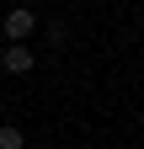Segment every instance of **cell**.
Listing matches in <instances>:
<instances>
[{
  "label": "cell",
  "mask_w": 144,
  "mask_h": 149,
  "mask_svg": "<svg viewBox=\"0 0 144 149\" xmlns=\"http://www.w3.org/2000/svg\"><path fill=\"white\" fill-rule=\"evenodd\" d=\"M0 27H6V37H11V43H27V37L38 32V16H32L27 6H16V11H6V22H0Z\"/></svg>",
  "instance_id": "obj_1"
},
{
  "label": "cell",
  "mask_w": 144,
  "mask_h": 149,
  "mask_svg": "<svg viewBox=\"0 0 144 149\" xmlns=\"http://www.w3.org/2000/svg\"><path fill=\"white\" fill-rule=\"evenodd\" d=\"M0 149H22V128L16 123H0Z\"/></svg>",
  "instance_id": "obj_3"
},
{
  "label": "cell",
  "mask_w": 144,
  "mask_h": 149,
  "mask_svg": "<svg viewBox=\"0 0 144 149\" xmlns=\"http://www.w3.org/2000/svg\"><path fill=\"white\" fill-rule=\"evenodd\" d=\"M32 64H38V59H32L27 43H6V53H0V69H6V74H32Z\"/></svg>",
  "instance_id": "obj_2"
}]
</instances>
